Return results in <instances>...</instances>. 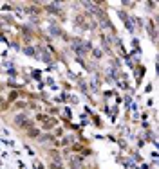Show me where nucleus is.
<instances>
[{
  "instance_id": "1",
  "label": "nucleus",
  "mask_w": 159,
  "mask_h": 169,
  "mask_svg": "<svg viewBox=\"0 0 159 169\" xmlns=\"http://www.w3.org/2000/svg\"><path fill=\"white\" fill-rule=\"evenodd\" d=\"M16 122H25V117H24V115H18V117H16Z\"/></svg>"
}]
</instances>
